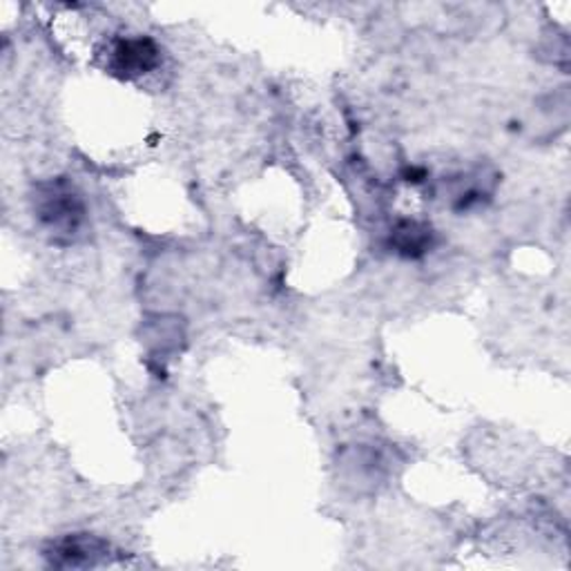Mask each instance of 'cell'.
Segmentation results:
<instances>
[{
    "instance_id": "6da1fadb",
    "label": "cell",
    "mask_w": 571,
    "mask_h": 571,
    "mask_svg": "<svg viewBox=\"0 0 571 571\" xmlns=\"http://www.w3.org/2000/svg\"><path fill=\"white\" fill-rule=\"evenodd\" d=\"M36 214L59 235H74L85 216L83 199L65 181H52L41 186L36 197Z\"/></svg>"
},
{
    "instance_id": "7a4b0ae2",
    "label": "cell",
    "mask_w": 571,
    "mask_h": 571,
    "mask_svg": "<svg viewBox=\"0 0 571 571\" xmlns=\"http://www.w3.org/2000/svg\"><path fill=\"white\" fill-rule=\"evenodd\" d=\"M159 65V47L150 39H121L109 52V70L126 78L152 72Z\"/></svg>"
},
{
    "instance_id": "3957f363",
    "label": "cell",
    "mask_w": 571,
    "mask_h": 571,
    "mask_svg": "<svg viewBox=\"0 0 571 571\" xmlns=\"http://www.w3.org/2000/svg\"><path fill=\"white\" fill-rule=\"evenodd\" d=\"M105 551H107V544L98 538L70 536L59 540L47 556L52 564H59V567H87V564H96V558H101Z\"/></svg>"
},
{
    "instance_id": "277c9868",
    "label": "cell",
    "mask_w": 571,
    "mask_h": 571,
    "mask_svg": "<svg viewBox=\"0 0 571 571\" xmlns=\"http://www.w3.org/2000/svg\"><path fill=\"white\" fill-rule=\"evenodd\" d=\"M395 246L398 253L406 257H417L426 253V249L431 246V231L426 225H420L415 221H404L395 231Z\"/></svg>"
}]
</instances>
